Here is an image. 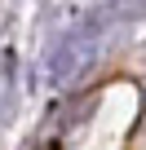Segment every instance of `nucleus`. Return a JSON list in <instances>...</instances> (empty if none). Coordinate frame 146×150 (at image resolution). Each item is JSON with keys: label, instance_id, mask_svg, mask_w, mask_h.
<instances>
[{"label": "nucleus", "instance_id": "obj_1", "mask_svg": "<svg viewBox=\"0 0 146 150\" xmlns=\"http://www.w3.org/2000/svg\"><path fill=\"white\" fill-rule=\"evenodd\" d=\"M142 106L146 97L133 80H106L49 124L40 150H128Z\"/></svg>", "mask_w": 146, "mask_h": 150}, {"label": "nucleus", "instance_id": "obj_2", "mask_svg": "<svg viewBox=\"0 0 146 150\" xmlns=\"http://www.w3.org/2000/svg\"><path fill=\"white\" fill-rule=\"evenodd\" d=\"M124 9H98V13H89L84 22H75L71 31H62L58 35V44L49 49V84H71L75 75L98 57V49H102V40H106V27L120 18Z\"/></svg>", "mask_w": 146, "mask_h": 150}]
</instances>
